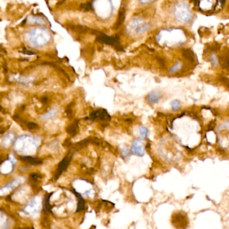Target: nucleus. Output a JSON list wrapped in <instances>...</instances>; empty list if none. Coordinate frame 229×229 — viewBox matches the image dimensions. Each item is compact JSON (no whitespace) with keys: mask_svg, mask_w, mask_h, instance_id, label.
I'll return each instance as SVG.
<instances>
[{"mask_svg":"<svg viewBox=\"0 0 229 229\" xmlns=\"http://www.w3.org/2000/svg\"><path fill=\"white\" fill-rule=\"evenodd\" d=\"M132 153L139 157H143L145 152V144L143 139H137L132 142Z\"/></svg>","mask_w":229,"mask_h":229,"instance_id":"nucleus-1","label":"nucleus"},{"mask_svg":"<svg viewBox=\"0 0 229 229\" xmlns=\"http://www.w3.org/2000/svg\"><path fill=\"white\" fill-rule=\"evenodd\" d=\"M97 40L102 43H105L110 45H115L116 48L120 46L119 45V37L116 35L115 37H111L106 35L100 32L97 36Z\"/></svg>","mask_w":229,"mask_h":229,"instance_id":"nucleus-2","label":"nucleus"},{"mask_svg":"<svg viewBox=\"0 0 229 229\" xmlns=\"http://www.w3.org/2000/svg\"><path fill=\"white\" fill-rule=\"evenodd\" d=\"M71 159V156H69L68 155L60 162V164H58V166L57 171H56L55 174L54 175V180H57L58 177H59L60 175H61V174H62V173L63 172L64 170H65L66 167H67V166H69V162H70Z\"/></svg>","mask_w":229,"mask_h":229,"instance_id":"nucleus-3","label":"nucleus"},{"mask_svg":"<svg viewBox=\"0 0 229 229\" xmlns=\"http://www.w3.org/2000/svg\"><path fill=\"white\" fill-rule=\"evenodd\" d=\"M162 97L161 92L157 90H155L149 92L146 96V100L151 103H157L160 101Z\"/></svg>","mask_w":229,"mask_h":229,"instance_id":"nucleus-4","label":"nucleus"},{"mask_svg":"<svg viewBox=\"0 0 229 229\" xmlns=\"http://www.w3.org/2000/svg\"><path fill=\"white\" fill-rule=\"evenodd\" d=\"M52 194L53 193L47 194L43 199V202H42V211L46 214L51 212L52 206L50 204V198Z\"/></svg>","mask_w":229,"mask_h":229,"instance_id":"nucleus-5","label":"nucleus"},{"mask_svg":"<svg viewBox=\"0 0 229 229\" xmlns=\"http://www.w3.org/2000/svg\"><path fill=\"white\" fill-rule=\"evenodd\" d=\"M37 207V202L36 201V200H33L30 203H29L27 206H26L24 211L26 213H30V214H33L34 213H35L37 212V208H36Z\"/></svg>","mask_w":229,"mask_h":229,"instance_id":"nucleus-6","label":"nucleus"},{"mask_svg":"<svg viewBox=\"0 0 229 229\" xmlns=\"http://www.w3.org/2000/svg\"><path fill=\"white\" fill-rule=\"evenodd\" d=\"M74 193L75 194L76 196L78 197V207H77V210H76V212H79L81 211H83V210L85 209V200L83 198V197L80 194L78 193V192L74 190Z\"/></svg>","mask_w":229,"mask_h":229,"instance_id":"nucleus-7","label":"nucleus"},{"mask_svg":"<svg viewBox=\"0 0 229 229\" xmlns=\"http://www.w3.org/2000/svg\"><path fill=\"white\" fill-rule=\"evenodd\" d=\"M124 18H125V10L124 8H122L120 10L118 20H117V22H116L115 25H114V29H115V30H117V29H118L120 27L121 25L124 22Z\"/></svg>","mask_w":229,"mask_h":229,"instance_id":"nucleus-8","label":"nucleus"},{"mask_svg":"<svg viewBox=\"0 0 229 229\" xmlns=\"http://www.w3.org/2000/svg\"><path fill=\"white\" fill-rule=\"evenodd\" d=\"M20 182L18 180H15L14 181H12L11 183H10L7 184V186H5V187L2 188L1 189H0V192L1 191V192L5 193L7 191H10L12 189H14V188L16 187L18 185H20Z\"/></svg>","mask_w":229,"mask_h":229,"instance_id":"nucleus-9","label":"nucleus"},{"mask_svg":"<svg viewBox=\"0 0 229 229\" xmlns=\"http://www.w3.org/2000/svg\"><path fill=\"white\" fill-rule=\"evenodd\" d=\"M21 159L25 162H28V164L33 165H38L42 164V161L39 159H36L30 156H23L21 157Z\"/></svg>","mask_w":229,"mask_h":229,"instance_id":"nucleus-10","label":"nucleus"},{"mask_svg":"<svg viewBox=\"0 0 229 229\" xmlns=\"http://www.w3.org/2000/svg\"><path fill=\"white\" fill-rule=\"evenodd\" d=\"M139 134L143 138L147 137L148 134V130L145 126H141L139 128Z\"/></svg>","mask_w":229,"mask_h":229,"instance_id":"nucleus-11","label":"nucleus"},{"mask_svg":"<svg viewBox=\"0 0 229 229\" xmlns=\"http://www.w3.org/2000/svg\"><path fill=\"white\" fill-rule=\"evenodd\" d=\"M181 103L179 100H174L171 103V109L174 111H177L180 108Z\"/></svg>","mask_w":229,"mask_h":229,"instance_id":"nucleus-12","label":"nucleus"},{"mask_svg":"<svg viewBox=\"0 0 229 229\" xmlns=\"http://www.w3.org/2000/svg\"><path fill=\"white\" fill-rule=\"evenodd\" d=\"M76 128H77V124L76 123H74L69 126L67 128V132L70 135H75L76 133Z\"/></svg>","mask_w":229,"mask_h":229,"instance_id":"nucleus-13","label":"nucleus"},{"mask_svg":"<svg viewBox=\"0 0 229 229\" xmlns=\"http://www.w3.org/2000/svg\"><path fill=\"white\" fill-rule=\"evenodd\" d=\"M181 67H182V63L178 62L176 65H175L174 66H172L171 69H170V74L175 73L176 72H177L180 70Z\"/></svg>","mask_w":229,"mask_h":229,"instance_id":"nucleus-14","label":"nucleus"},{"mask_svg":"<svg viewBox=\"0 0 229 229\" xmlns=\"http://www.w3.org/2000/svg\"><path fill=\"white\" fill-rule=\"evenodd\" d=\"M80 7H81V10H83V11H86V12L90 11V10H92L93 9L92 5L91 3H87V4H81Z\"/></svg>","mask_w":229,"mask_h":229,"instance_id":"nucleus-15","label":"nucleus"},{"mask_svg":"<svg viewBox=\"0 0 229 229\" xmlns=\"http://www.w3.org/2000/svg\"><path fill=\"white\" fill-rule=\"evenodd\" d=\"M211 62L213 66H216L218 65V58L216 57V55H215L214 54H212L211 56Z\"/></svg>","mask_w":229,"mask_h":229,"instance_id":"nucleus-16","label":"nucleus"},{"mask_svg":"<svg viewBox=\"0 0 229 229\" xmlns=\"http://www.w3.org/2000/svg\"><path fill=\"white\" fill-rule=\"evenodd\" d=\"M56 112H57V111H56V110H53L52 111H50V113L46 114H45V115H43V117H42V118H44V119L51 118V117H52L53 116L55 115Z\"/></svg>","mask_w":229,"mask_h":229,"instance_id":"nucleus-17","label":"nucleus"},{"mask_svg":"<svg viewBox=\"0 0 229 229\" xmlns=\"http://www.w3.org/2000/svg\"><path fill=\"white\" fill-rule=\"evenodd\" d=\"M122 154L124 158H127V157H129L130 156V151L128 148H124L122 150Z\"/></svg>","mask_w":229,"mask_h":229,"instance_id":"nucleus-18","label":"nucleus"},{"mask_svg":"<svg viewBox=\"0 0 229 229\" xmlns=\"http://www.w3.org/2000/svg\"><path fill=\"white\" fill-rule=\"evenodd\" d=\"M28 129H31V130H33V129H36L37 128V127H38V125H37V124H36V123H29L28 124Z\"/></svg>","mask_w":229,"mask_h":229,"instance_id":"nucleus-19","label":"nucleus"},{"mask_svg":"<svg viewBox=\"0 0 229 229\" xmlns=\"http://www.w3.org/2000/svg\"><path fill=\"white\" fill-rule=\"evenodd\" d=\"M40 177H41V175L38 174H32L30 175V178L33 179V180H34V181H36Z\"/></svg>","mask_w":229,"mask_h":229,"instance_id":"nucleus-20","label":"nucleus"},{"mask_svg":"<svg viewBox=\"0 0 229 229\" xmlns=\"http://www.w3.org/2000/svg\"><path fill=\"white\" fill-rule=\"evenodd\" d=\"M23 52H24V54H28V55H31V54H34V53L33 52H31V51H29V50H26L25 48H24V51H23Z\"/></svg>","mask_w":229,"mask_h":229,"instance_id":"nucleus-21","label":"nucleus"},{"mask_svg":"<svg viewBox=\"0 0 229 229\" xmlns=\"http://www.w3.org/2000/svg\"><path fill=\"white\" fill-rule=\"evenodd\" d=\"M42 103H47V98H46V97H44V98H42Z\"/></svg>","mask_w":229,"mask_h":229,"instance_id":"nucleus-22","label":"nucleus"},{"mask_svg":"<svg viewBox=\"0 0 229 229\" xmlns=\"http://www.w3.org/2000/svg\"><path fill=\"white\" fill-rule=\"evenodd\" d=\"M225 1L226 0H220V4H221V5H222V6H224V4H225Z\"/></svg>","mask_w":229,"mask_h":229,"instance_id":"nucleus-23","label":"nucleus"},{"mask_svg":"<svg viewBox=\"0 0 229 229\" xmlns=\"http://www.w3.org/2000/svg\"><path fill=\"white\" fill-rule=\"evenodd\" d=\"M0 111H1V106H0Z\"/></svg>","mask_w":229,"mask_h":229,"instance_id":"nucleus-24","label":"nucleus"},{"mask_svg":"<svg viewBox=\"0 0 229 229\" xmlns=\"http://www.w3.org/2000/svg\"><path fill=\"white\" fill-rule=\"evenodd\" d=\"M23 229H30V228H23Z\"/></svg>","mask_w":229,"mask_h":229,"instance_id":"nucleus-25","label":"nucleus"},{"mask_svg":"<svg viewBox=\"0 0 229 229\" xmlns=\"http://www.w3.org/2000/svg\"><path fill=\"white\" fill-rule=\"evenodd\" d=\"M30 229H34V228H31Z\"/></svg>","mask_w":229,"mask_h":229,"instance_id":"nucleus-26","label":"nucleus"}]
</instances>
